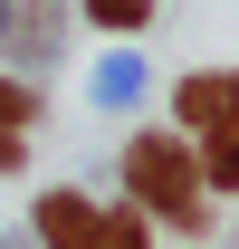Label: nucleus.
Returning <instances> with one entry per match:
<instances>
[{
  "label": "nucleus",
  "instance_id": "obj_11",
  "mask_svg": "<svg viewBox=\"0 0 239 249\" xmlns=\"http://www.w3.org/2000/svg\"><path fill=\"white\" fill-rule=\"evenodd\" d=\"M0 249H38V240H29V220H19V230H0Z\"/></svg>",
  "mask_w": 239,
  "mask_h": 249
},
{
  "label": "nucleus",
  "instance_id": "obj_5",
  "mask_svg": "<svg viewBox=\"0 0 239 249\" xmlns=\"http://www.w3.org/2000/svg\"><path fill=\"white\" fill-rule=\"evenodd\" d=\"M191 154H201V192H239V115L220 124V134H201Z\"/></svg>",
  "mask_w": 239,
  "mask_h": 249
},
{
  "label": "nucleus",
  "instance_id": "obj_7",
  "mask_svg": "<svg viewBox=\"0 0 239 249\" xmlns=\"http://www.w3.org/2000/svg\"><path fill=\"white\" fill-rule=\"evenodd\" d=\"M134 96H144V58H134V48H115V58L96 67V106H134Z\"/></svg>",
  "mask_w": 239,
  "mask_h": 249
},
{
  "label": "nucleus",
  "instance_id": "obj_4",
  "mask_svg": "<svg viewBox=\"0 0 239 249\" xmlns=\"http://www.w3.org/2000/svg\"><path fill=\"white\" fill-rule=\"evenodd\" d=\"M29 240L38 249H96V240H105V201H86V192H38V201H29Z\"/></svg>",
  "mask_w": 239,
  "mask_h": 249
},
{
  "label": "nucleus",
  "instance_id": "obj_2",
  "mask_svg": "<svg viewBox=\"0 0 239 249\" xmlns=\"http://www.w3.org/2000/svg\"><path fill=\"white\" fill-rule=\"evenodd\" d=\"M67 29H77V0H0V67H19V77L58 67Z\"/></svg>",
  "mask_w": 239,
  "mask_h": 249
},
{
  "label": "nucleus",
  "instance_id": "obj_6",
  "mask_svg": "<svg viewBox=\"0 0 239 249\" xmlns=\"http://www.w3.org/2000/svg\"><path fill=\"white\" fill-rule=\"evenodd\" d=\"M86 29H115V38H144L153 29V0H77Z\"/></svg>",
  "mask_w": 239,
  "mask_h": 249
},
{
  "label": "nucleus",
  "instance_id": "obj_10",
  "mask_svg": "<svg viewBox=\"0 0 239 249\" xmlns=\"http://www.w3.org/2000/svg\"><path fill=\"white\" fill-rule=\"evenodd\" d=\"M19 163H29V134H19V124H0V173H19Z\"/></svg>",
  "mask_w": 239,
  "mask_h": 249
},
{
  "label": "nucleus",
  "instance_id": "obj_3",
  "mask_svg": "<svg viewBox=\"0 0 239 249\" xmlns=\"http://www.w3.org/2000/svg\"><path fill=\"white\" fill-rule=\"evenodd\" d=\"M239 115V67H191V77H172V134H220V124Z\"/></svg>",
  "mask_w": 239,
  "mask_h": 249
},
{
  "label": "nucleus",
  "instance_id": "obj_8",
  "mask_svg": "<svg viewBox=\"0 0 239 249\" xmlns=\"http://www.w3.org/2000/svg\"><path fill=\"white\" fill-rule=\"evenodd\" d=\"M96 249H153V211H134V201H105V240Z\"/></svg>",
  "mask_w": 239,
  "mask_h": 249
},
{
  "label": "nucleus",
  "instance_id": "obj_1",
  "mask_svg": "<svg viewBox=\"0 0 239 249\" xmlns=\"http://www.w3.org/2000/svg\"><path fill=\"white\" fill-rule=\"evenodd\" d=\"M124 201L153 211L163 230H182V240H201V230H210V192H201L191 134H172V124H134V144H124Z\"/></svg>",
  "mask_w": 239,
  "mask_h": 249
},
{
  "label": "nucleus",
  "instance_id": "obj_9",
  "mask_svg": "<svg viewBox=\"0 0 239 249\" xmlns=\"http://www.w3.org/2000/svg\"><path fill=\"white\" fill-rule=\"evenodd\" d=\"M38 115H48V96H38L29 77H10V67H0V124H19V134H29Z\"/></svg>",
  "mask_w": 239,
  "mask_h": 249
}]
</instances>
